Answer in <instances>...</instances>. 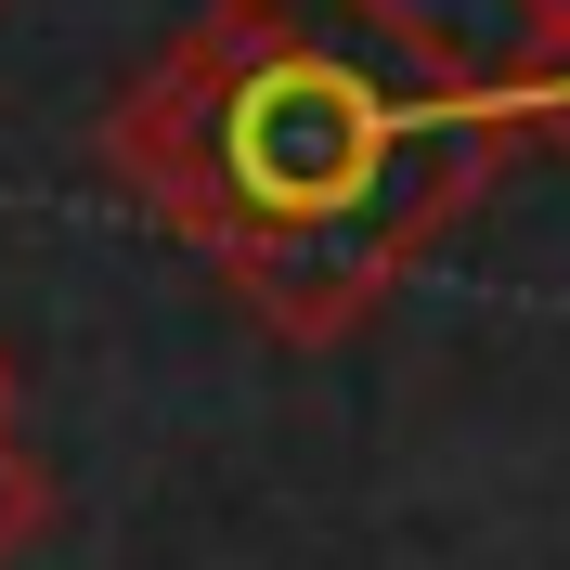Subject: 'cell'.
I'll list each match as a JSON object with an SVG mask.
<instances>
[{
	"instance_id": "2",
	"label": "cell",
	"mask_w": 570,
	"mask_h": 570,
	"mask_svg": "<svg viewBox=\"0 0 570 570\" xmlns=\"http://www.w3.org/2000/svg\"><path fill=\"white\" fill-rule=\"evenodd\" d=\"M39 519H52V480H39V454L13 441V415H0V570L39 544Z\"/></svg>"
},
{
	"instance_id": "1",
	"label": "cell",
	"mask_w": 570,
	"mask_h": 570,
	"mask_svg": "<svg viewBox=\"0 0 570 570\" xmlns=\"http://www.w3.org/2000/svg\"><path fill=\"white\" fill-rule=\"evenodd\" d=\"M91 169L285 351H337L519 169V142L493 66L415 0H208L105 105Z\"/></svg>"
},
{
	"instance_id": "4",
	"label": "cell",
	"mask_w": 570,
	"mask_h": 570,
	"mask_svg": "<svg viewBox=\"0 0 570 570\" xmlns=\"http://www.w3.org/2000/svg\"><path fill=\"white\" fill-rule=\"evenodd\" d=\"M0 415H13V363H0Z\"/></svg>"
},
{
	"instance_id": "3",
	"label": "cell",
	"mask_w": 570,
	"mask_h": 570,
	"mask_svg": "<svg viewBox=\"0 0 570 570\" xmlns=\"http://www.w3.org/2000/svg\"><path fill=\"white\" fill-rule=\"evenodd\" d=\"M519 39L532 52H570V0H519Z\"/></svg>"
}]
</instances>
